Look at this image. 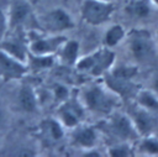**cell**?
Instances as JSON below:
<instances>
[{"instance_id":"cell-1","label":"cell","mask_w":158,"mask_h":157,"mask_svg":"<svg viewBox=\"0 0 158 157\" xmlns=\"http://www.w3.org/2000/svg\"><path fill=\"white\" fill-rule=\"evenodd\" d=\"M79 100L85 110L95 114L110 115L120 106L121 96L104 83L86 85L81 90Z\"/></svg>"},{"instance_id":"cell-2","label":"cell","mask_w":158,"mask_h":157,"mask_svg":"<svg viewBox=\"0 0 158 157\" xmlns=\"http://www.w3.org/2000/svg\"><path fill=\"white\" fill-rule=\"evenodd\" d=\"M115 62V53L106 48H100L90 54L79 57L75 68L83 73H88L93 77H99L107 73Z\"/></svg>"},{"instance_id":"cell-3","label":"cell","mask_w":158,"mask_h":157,"mask_svg":"<svg viewBox=\"0 0 158 157\" xmlns=\"http://www.w3.org/2000/svg\"><path fill=\"white\" fill-rule=\"evenodd\" d=\"M115 11L112 1L102 0H83L80 5V15L84 22L91 26H99L107 22Z\"/></svg>"},{"instance_id":"cell-4","label":"cell","mask_w":158,"mask_h":157,"mask_svg":"<svg viewBox=\"0 0 158 157\" xmlns=\"http://www.w3.org/2000/svg\"><path fill=\"white\" fill-rule=\"evenodd\" d=\"M128 51L138 63H148L156 56V42L144 31H136L128 36Z\"/></svg>"},{"instance_id":"cell-5","label":"cell","mask_w":158,"mask_h":157,"mask_svg":"<svg viewBox=\"0 0 158 157\" xmlns=\"http://www.w3.org/2000/svg\"><path fill=\"white\" fill-rule=\"evenodd\" d=\"M38 23L44 31L53 35H59L60 32L72 30L75 26L70 14L62 7H54L46 11L38 17Z\"/></svg>"},{"instance_id":"cell-6","label":"cell","mask_w":158,"mask_h":157,"mask_svg":"<svg viewBox=\"0 0 158 157\" xmlns=\"http://www.w3.org/2000/svg\"><path fill=\"white\" fill-rule=\"evenodd\" d=\"M106 130L111 136L116 138V141L132 142L138 138V134L128 116V114L122 112H112L109 115L106 120Z\"/></svg>"},{"instance_id":"cell-7","label":"cell","mask_w":158,"mask_h":157,"mask_svg":"<svg viewBox=\"0 0 158 157\" xmlns=\"http://www.w3.org/2000/svg\"><path fill=\"white\" fill-rule=\"evenodd\" d=\"M85 108L80 103V100H75L69 98L68 100L59 104L57 110V119L60 121V124L64 127L74 129L78 125L81 124V120L84 119Z\"/></svg>"},{"instance_id":"cell-8","label":"cell","mask_w":158,"mask_h":157,"mask_svg":"<svg viewBox=\"0 0 158 157\" xmlns=\"http://www.w3.org/2000/svg\"><path fill=\"white\" fill-rule=\"evenodd\" d=\"M27 63L19 61L5 51L0 49V79L5 83L22 79L28 72Z\"/></svg>"},{"instance_id":"cell-9","label":"cell","mask_w":158,"mask_h":157,"mask_svg":"<svg viewBox=\"0 0 158 157\" xmlns=\"http://www.w3.org/2000/svg\"><path fill=\"white\" fill-rule=\"evenodd\" d=\"M65 40L67 37L63 35H36L28 38V49L33 54H57Z\"/></svg>"},{"instance_id":"cell-10","label":"cell","mask_w":158,"mask_h":157,"mask_svg":"<svg viewBox=\"0 0 158 157\" xmlns=\"http://www.w3.org/2000/svg\"><path fill=\"white\" fill-rule=\"evenodd\" d=\"M137 134L142 137V136H147L153 134L154 129L157 127V119H156V114L138 106L136 104V106H133L131 109V112L128 114Z\"/></svg>"},{"instance_id":"cell-11","label":"cell","mask_w":158,"mask_h":157,"mask_svg":"<svg viewBox=\"0 0 158 157\" xmlns=\"http://www.w3.org/2000/svg\"><path fill=\"white\" fill-rule=\"evenodd\" d=\"M7 25L10 30H17L31 19L32 6L27 0H12L7 9Z\"/></svg>"},{"instance_id":"cell-12","label":"cell","mask_w":158,"mask_h":157,"mask_svg":"<svg viewBox=\"0 0 158 157\" xmlns=\"http://www.w3.org/2000/svg\"><path fill=\"white\" fill-rule=\"evenodd\" d=\"M98 140H99V132L94 126L80 124L73 129L72 141L78 148H81L84 151L95 148Z\"/></svg>"},{"instance_id":"cell-13","label":"cell","mask_w":158,"mask_h":157,"mask_svg":"<svg viewBox=\"0 0 158 157\" xmlns=\"http://www.w3.org/2000/svg\"><path fill=\"white\" fill-rule=\"evenodd\" d=\"M16 103L21 111L27 114H33L38 110L40 100L36 90L30 84H21L17 94H16Z\"/></svg>"},{"instance_id":"cell-14","label":"cell","mask_w":158,"mask_h":157,"mask_svg":"<svg viewBox=\"0 0 158 157\" xmlns=\"http://www.w3.org/2000/svg\"><path fill=\"white\" fill-rule=\"evenodd\" d=\"M0 49L5 51L6 53L17 58L21 62L27 63V58H28V53H30L28 41L26 42L25 40H22L20 37H11L7 40H2L0 43Z\"/></svg>"},{"instance_id":"cell-15","label":"cell","mask_w":158,"mask_h":157,"mask_svg":"<svg viewBox=\"0 0 158 157\" xmlns=\"http://www.w3.org/2000/svg\"><path fill=\"white\" fill-rule=\"evenodd\" d=\"M79 51L80 45L75 40H65L64 43L60 46L59 51L57 52L59 61L68 66V67H75L78 59H79Z\"/></svg>"},{"instance_id":"cell-16","label":"cell","mask_w":158,"mask_h":157,"mask_svg":"<svg viewBox=\"0 0 158 157\" xmlns=\"http://www.w3.org/2000/svg\"><path fill=\"white\" fill-rule=\"evenodd\" d=\"M153 4L151 0H130L125 6V12L137 20H143L151 16Z\"/></svg>"},{"instance_id":"cell-17","label":"cell","mask_w":158,"mask_h":157,"mask_svg":"<svg viewBox=\"0 0 158 157\" xmlns=\"http://www.w3.org/2000/svg\"><path fill=\"white\" fill-rule=\"evenodd\" d=\"M135 95L138 106L153 114H158V95L152 89H138Z\"/></svg>"},{"instance_id":"cell-18","label":"cell","mask_w":158,"mask_h":157,"mask_svg":"<svg viewBox=\"0 0 158 157\" xmlns=\"http://www.w3.org/2000/svg\"><path fill=\"white\" fill-rule=\"evenodd\" d=\"M54 62H56L54 54H33L30 52L27 58L28 69H32L36 72L53 67Z\"/></svg>"},{"instance_id":"cell-19","label":"cell","mask_w":158,"mask_h":157,"mask_svg":"<svg viewBox=\"0 0 158 157\" xmlns=\"http://www.w3.org/2000/svg\"><path fill=\"white\" fill-rule=\"evenodd\" d=\"M125 37H126V31L123 26L120 23H114L106 30L104 35V43L107 48H112L117 46Z\"/></svg>"},{"instance_id":"cell-20","label":"cell","mask_w":158,"mask_h":157,"mask_svg":"<svg viewBox=\"0 0 158 157\" xmlns=\"http://www.w3.org/2000/svg\"><path fill=\"white\" fill-rule=\"evenodd\" d=\"M42 131H44L52 141H59L64 137V126L57 117L44 120L42 124Z\"/></svg>"},{"instance_id":"cell-21","label":"cell","mask_w":158,"mask_h":157,"mask_svg":"<svg viewBox=\"0 0 158 157\" xmlns=\"http://www.w3.org/2000/svg\"><path fill=\"white\" fill-rule=\"evenodd\" d=\"M138 151L146 156H158V137L153 134L142 136L138 143Z\"/></svg>"},{"instance_id":"cell-22","label":"cell","mask_w":158,"mask_h":157,"mask_svg":"<svg viewBox=\"0 0 158 157\" xmlns=\"http://www.w3.org/2000/svg\"><path fill=\"white\" fill-rule=\"evenodd\" d=\"M138 68L136 66H128V64H120L117 67H111V69L107 72L110 75L120 78V79H126V80H132L135 75L137 74Z\"/></svg>"},{"instance_id":"cell-23","label":"cell","mask_w":158,"mask_h":157,"mask_svg":"<svg viewBox=\"0 0 158 157\" xmlns=\"http://www.w3.org/2000/svg\"><path fill=\"white\" fill-rule=\"evenodd\" d=\"M107 155L111 157H128L133 155L131 142L116 141L107 147Z\"/></svg>"},{"instance_id":"cell-24","label":"cell","mask_w":158,"mask_h":157,"mask_svg":"<svg viewBox=\"0 0 158 157\" xmlns=\"http://www.w3.org/2000/svg\"><path fill=\"white\" fill-rule=\"evenodd\" d=\"M51 93H52L53 99H54L57 103H59V104L63 103V101H65V100H68V99L70 98V89H69L67 85L62 84V83L54 84Z\"/></svg>"},{"instance_id":"cell-25","label":"cell","mask_w":158,"mask_h":157,"mask_svg":"<svg viewBox=\"0 0 158 157\" xmlns=\"http://www.w3.org/2000/svg\"><path fill=\"white\" fill-rule=\"evenodd\" d=\"M9 30V25H7V15L6 12H4V10L0 7V40L4 37L5 32Z\"/></svg>"},{"instance_id":"cell-26","label":"cell","mask_w":158,"mask_h":157,"mask_svg":"<svg viewBox=\"0 0 158 157\" xmlns=\"http://www.w3.org/2000/svg\"><path fill=\"white\" fill-rule=\"evenodd\" d=\"M152 90L158 95V73H156L154 75H153V78H152Z\"/></svg>"},{"instance_id":"cell-27","label":"cell","mask_w":158,"mask_h":157,"mask_svg":"<svg viewBox=\"0 0 158 157\" xmlns=\"http://www.w3.org/2000/svg\"><path fill=\"white\" fill-rule=\"evenodd\" d=\"M5 119H6V116H5V111H4V109L0 106V129L4 126V124H5Z\"/></svg>"},{"instance_id":"cell-28","label":"cell","mask_w":158,"mask_h":157,"mask_svg":"<svg viewBox=\"0 0 158 157\" xmlns=\"http://www.w3.org/2000/svg\"><path fill=\"white\" fill-rule=\"evenodd\" d=\"M151 2H152L154 6H157V7H158V0H151Z\"/></svg>"},{"instance_id":"cell-29","label":"cell","mask_w":158,"mask_h":157,"mask_svg":"<svg viewBox=\"0 0 158 157\" xmlns=\"http://www.w3.org/2000/svg\"><path fill=\"white\" fill-rule=\"evenodd\" d=\"M156 43H157V46H158V28H157V31H156Z\"/></svg>"},{"instance_id":"cell-30","label":"cell","mask_w":158,"mask_h":157,"mask_svg":"<svg viewBox=\"0 0 158 157\" xmlns=\"http://www.w3.org/2000/svg\"><path fill=\"white\" fill-rule=\"evenodd\" d=\"M102 1H112V0H102Z\"/></svg>"}]
</instances>
